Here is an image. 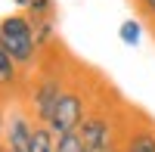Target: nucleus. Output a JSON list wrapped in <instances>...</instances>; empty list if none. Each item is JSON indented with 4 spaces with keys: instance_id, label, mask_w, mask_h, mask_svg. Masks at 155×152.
Masks as SVG:
<instances>
[{
    "instance_id": "1",
    "label": "nucleus",
    "mask_w": 155,
    "mask_h": 152,
    "mask_svg": "<svg viewBox=\"0 0 155 152\" xmlns=\"http://www.w3.org/2000/svg\"><path fill=\"white\" fill-rule=\"evenodd\" d=\"M0 47L19 62V65H31L34 62V22L28 16H6L0 19Z\"/></svg>"
},
{
    "instance_id": "2",
    "label": "nucleus",
    "mask_w": 155,
    "mask_h": 152,
    "mask_svg": "<svg viewBox=\"0 0 155 152\" xmlns=\"http://www.w3.org/2000/svg\"><path fill=\"white\" fill-rule=\"evenodd\" d=\"M84 96L78 90H65L59 96V103L50 115L47 127L53 131V137H65V134H78V127L84 124Z\"/></svg>"
},
{
    "instance_id": "3",
    "label": "nucleus",
    "mask_w": 155,
    "mask_h": 152,
    "mask_svg": "<svg viewBox=\"0 0 155 152\" xmlns=\"http://www.w3.org/2000/svg\"><path fill=\"white\" fill-rule=\"evenodd\" d=\"M62 93H65V90H62V81L56 78V74H44V78L31 87V96H28V115H31L37 124H47Z\"/></svg>"
},
{
    "instance_id": "4",
    "label": "nucleus",
    "mask_w": 155,
    "mask_h": 152,
    "mask_svg": "<svg viewBox=\"0 0 155 152\" xmlns=\"http://www.w3.org/2000/svg\"><path fill=\"white\" fill-rule=\"evenodd\" d=\"M78 134H81L87 152H112V149H118V146H115L112 121L106 115H87L84 124L78 127Z\"/></svg>"
},
{
    "instance_id": "5",
    "label": "nucleus",
    "mask_w": 155,
    "mask_h": 152,
    "mask_svg": "<svg viewBox=\"0 0 155 152\" xmlns=\"http://www.w3.org/2000/svg\"><path fill=\"white\" fill-rule=\"evenodd\" d=\"M34 131L37 124L31 115H9V124H6V149L9 152H31V140H34Z\"/></svg>"
},
{
    "instance_id": "6",
    "label": "nucleus",
    "mask_w": 155,
    "mask_h": 152,
    "mask_svg": "<svg viewBox=\"0 0 155 152\" xmlns=\"http://www.w3.org/2000/svg\"><path fill=\"white\" fill-rule=\"evenodd\" d=\"M124 152H155V131H134L127 137V143L121 146Z\"/></svg>"
},
{
    "instance_id": "7",
    "label": "nucleus",
    "mask_w": 155,
    "mask_h": 152,
    "mask_svg": "<svg viewBox=\"0 0 155 152\" xmlns=\"http://www.w3.org/2000/svg\"><path fill=\"white\" fill-rule=\"evenodd\" d=\"M19 78V62L0 47V87H12Z\"/></svg>"
},
{
    "instance_id": "8",
    "label": "nucleus",
    "mask_w": 155,
    "mask_h": 152,
    "mask_svg": "<svg viewBox=\"0 0 155 152\" xmlns=\"http://www.w3.org/2000/svg\"><path fill=\"white\" fill-rule=\"evenodd\" d=\"M118 37H121V41H124L127 47H137V44H140V37H143V25H140L137 19H127V22L121 25Z\"/></svg>"
},
{
    "instance_id": "9",
    "label": "nucleus",
    "mask_w": 155,
    "mask_h": 152,
    "mask_svg": "<svg viewBox=\"0 0 155 152\" xmlns=\"http://www.w3.org/2000/svg\"><path fill=\"white\" fill-rule=\"evenodd\" d=\"M56 152H87L81 134H65V137H56Z\"/></svg>"
},
{
    "instance_id": "10",
    "label": "nucleus",
    "mask_w": 155,
    "mask_h": 152,
    "mask_svg": "<svg viewBox=\"0 0 155 152\" xmlns=\"http://www.w3.org/2000/svg\"><path fill=\"white\" fill-rule=\"evenodd\" d=\"M50 37H53V19H37L34 22V44L44 47Z\"/></svg>"
},
{
    "instance_id": "11",
    "label": "nucleus",
    "mask_w": 155,
    "mask_h": 152,
    "mask_svg": "<svg viewBox=\"0 0 155 152\" xmlns=\"http://www.w3.org/2000/svg\"><path fill=\"white\" fill-rule=\"evenodd\" d=\"M50 12H53V0H34L28 6V19L37 22V19H50Z\"/></svg>"
},
{
    "instance_id": "12",
    "label": "nucleus",
    "mask_w": 155,
    "mask_h": 152,
    "mask_svg": "<svg viewBox=\"0 0 155 152\" xmlns=\"http://www.w3.org/2000/svg\"><path fill=\"white\" fill-rule=\"evenodd\" d=\"M140 3H143V9L149 12V16L155 19V0H140Z\"/></svg>"
},
{
    "instance_id": "13",
    "label": "nucleus",
    "mask_w": 155,
    "mask_h": 152,
    "mask_svg": "<svg viewBox=\"0 0 155 152\" xmlns=\"http://www.w3.org/2000/svg\"><path fill=\"white\" fill-rule=\"evenodd\" d=\"M16 3H19V6H22V9H28V6H31V3H34V0H16Z\"/></svg>"
},
{
    "instance_id": "14",
    "label": "nucleus",
    "mask_w": 155,
    "mask_h": 152,
    "mask_svg": "<svg viewBox=\"0 0 155 152\" xmlns=\"http://www.w3.org/2000/svg\"><path fill=\"white\" fill-rule=\"evenodd\" d=\"M6 134V127H3V118H0V137H3Z\"/></svg>"
},
{
    "instance_id": "15",
    "label": "nucleus",
    "mask_w": 155,
    "mask_h": 152,
    "mask_svg": "<svg viewBox=\"0 0 155 152\" xmlns=\"http://www.w3.org/2000/svg\"><path fill=\"white\" fill-rule=\"evenodd\" d=\"M112 152H124V149H121V146H118V149H112Z\"/></svg>"
},
{
    "instance_id": "16",
    "label": "nucleus",
    "mask_w": 155,
    "mask_h": 152,
    "mask_svg": "<svg viewBox=\"0 0 155 152\" xmlns=\"http://www.w3.org/2000/svg\"><path fill=\"white\" fill-rule=\"evenodd\" d=\"M0 152H6V146H0Z\"/></svg>"
},
{
    "instance_id": "17",
    "label": "nucleus",
    "mask_w": 155,
    "mask_h": 152,
    "mask_svg": "<svg viewBox=\"0 0 155 152\" xmlns=\"http://www.w3.org/2000/svg\"><path fill=\"white\" fill-rule=\"evenodd\" d=\"M6 152H9V149H6Z\"/></svg>"
}]
</instances>
